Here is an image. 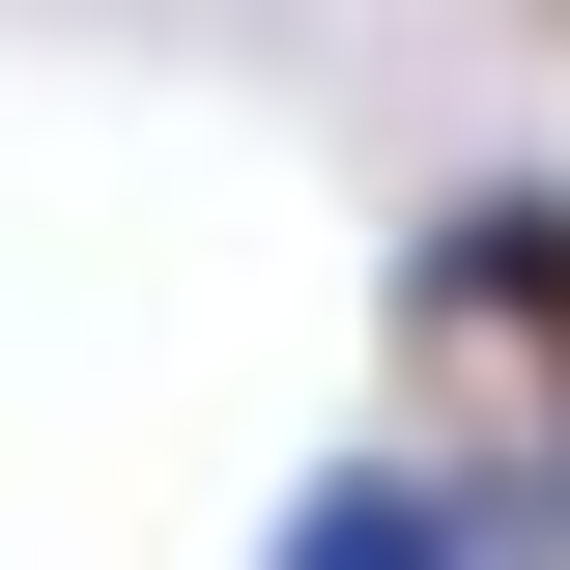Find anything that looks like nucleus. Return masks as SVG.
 <instances>
[{"instance_id":"f257e3e1","label":"nucleus","mask_w":570,"mask_h":570,"mask_svg":"<svg viewBox=\"0 0 570 570\" xmlns=\"http://www.w3.org/2000/svg\"><path fill=\"white\" fill-rule=\"evenodd\" d=\"M400 314L513 371V428H542V513H570V171H485V200H428Z\"/></svg>"},{"instance_id":"f03ea898","label":"nucleus","mask_w":570,"mask_h":570,"mask_svg":"<svg viewBox=\"0 0 570 570\" xmlns=\"http://www.w3.org/2000/svg\"><path fill=\"white\" fill-rule=\"evenodd\" d=\"M257 570H542V542H513V485H485V456H428V428H343V456L257 513Z\"/></svg>"}]
</instances>
